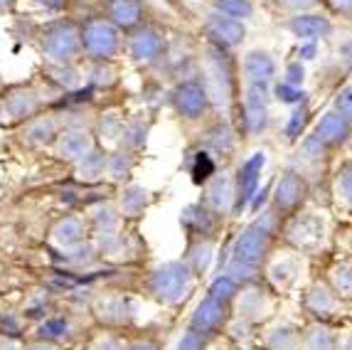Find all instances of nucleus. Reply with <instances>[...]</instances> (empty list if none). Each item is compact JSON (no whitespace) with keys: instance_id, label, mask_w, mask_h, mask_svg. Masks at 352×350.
I'll return each instance as SVG.
<instances>
[{"instance_id":"nucleus-1","label":"nucleus","mask_w":352,"mask_h":350,"mask_svg":"<svg viewBox=\"0 0 352 350\" xmlns=\"http://www.w3.org/2000/svg\"><path fill=\"white\" fill-rule=\"evenodd\" d=\"M274 227H276L274 212H264V215L256 217V220L239 234V240L234 242V249H232L234 257H232V264H229V271H227L232 279L236 281V279H241V276H252L249 271H256L261 259L266 257Z\"/></svg>"},{"instance_id":"nucleus-2","label":"nucleus","mask_w":352,"mask_h":350,"mask_svg":"<svg viewBox=\"0 0 352 350\" xmlns=\"http://www.w3.org/2000/svg\"><path fill=\"white\" fill-rule=\"evenodd\" d=\"M328 215L318 207H305L296 212L286 225V240L300 254H318L328 245Z\"/></svg>"},{"instance_id":"nucleus-3","label":"nucleus","mask_w":352,"mask_h":350,"mask_svg":"<svg viewBox=\"0 0 352 350\" xmlns=\"http://www.w3.org/2000/svg\"><path fill=\"white\" fill-rule=\"evenodd\" d=\"M195 289V274L185 262H165L160 264L148 279V291L155 301L165 306H175L190 296Z\"/></svg>"},{"instance_id":"nucleus-4","label":"nucleus","mask_w":352,"mask_h":350,"mask_svg":"<svg viewBox=\"0 0 352 350\" xmlns=\"http://www.w3.org/2000/svg\"><path fill=\"white\" fill-rule=\"evenodd\" d=\"M79 42H82V54H87L94 62H111L124 50L121 30L106 18L84 20L79 25Z\"/></svg>"},{"instance_id":"nucleus-5","label":"nucleus","mask_w":352,"mask_h":350,"mask_svg":"<svg viewBox=\"0 0 352 350\" xmlns=\"http://www.w3.org/2000/svg\"><path fill=\"white\" fill-rule=\"evenodd\" d=\"M40 47H42V54L52 65H72L82 54L79 28L72 20H54V23L42 28Z\"/></svg>"},{"instance_id":"nucleus-6","label":"nucleus","mask_w":352,"mask_h":350,"mask_svg":"<svg viewBox=\"0 0 352 350\" xmlns=\"http://www.w3.org/2000/svg\"><path fill=\"white\" fill-rule=\"evenodd\" d=\"M205 94L214 106L227 109L232 101V74H229L227 59L222 54V47L210 45L205 52Z\"/></svg>"},{"instance_id":"nucleus-7","label":"nucleus","mask_w":352,"mask_h":350,"mask_svg":"<svg viewBox=\"0 0 352 350\" xmlns=\"http://www.w3.org/2000/svg\"><path fill=\"white\" fill-rule=\"evenodd\" d=\"M303 271H305L303 254L296 249L278 251L276 257L266 264V276H269L271 286H274L276 291H288V289H294V286L303 279Z\"/></svg>"},{"instance_id":"nucleus-8","label":"nucleus","mask_w":352,"mask_h":350,"mask_svg":"<svg viewBox=\"0 0 352 350\" xmlns=\"http://www.w3.org/2000/svg\"><path fill=\"white\" fill-rule=\"evenodd\" d=\"M264 165H266V153L264 151L252 153V156L241 163L239 173H236V181H234V212L244 210V207L254 200L258 183H261Z\"/></svg>"},{"instance_id":"nucleus-9","label":"nucleus","mask_w":352,"mask_h":350,"mask_svg":"<svg viewBox=\"0 0 352 350\" xmlns=\"http://www.w3.org/2000/svg\"><path fill=\"white\" fill-rule=\"evenodd\" d=\"M40 104L42 99L35 89H28V87L10 89L3 96V101H0V121L3 123L30 121L40 111Z\"/></svg>"},{"instance_id":"nucleus-10","label":"nucleus","mask_w":352,"mask_h":350,"mask_svg":"<svg viewBox=\"0 0 352 350\" xmlns=\"http://www.w3.org/2000/svg\"><path fill=\"white\" fill-rule=\"evenodd\" d=\"M274 313V296L261 286H247L236 291V318L247 323H261Z\"/></svg>"},{"instance_id":"nucleus-11","label":"nucleus","mask_w":352,"mask_h":350,"mask_svg":"<svg viewBox=\"0 0 352 350\" xmlns=\"http://www.w3.org/2000/svg\"><path fill=\"white\" fill-rule=\"evenodd\" d=\"M271 89L261 84H244V123L252 136L261 134L269 121Z\"/></svg>"},{"instance_id":"nucleus-12","label":"nucleus","mask_w":352,"mask_h":350,"mask_svg":"<svg viewBox=\"0 0 352 350\" xmlns=\"http://www.w3.org/2000/svg\"><path fill=\"white\" fill-rule=\"evenodd\" d=\"M165 52V37L155 28H135L129 40V57L138 65H155Z\"/></svg>"},{"instance_id":"nucleus-13","label":"nucleus","mask_w":352,"mask_h":350,"mask_svg":"<svg viewBox=\"0 0 352 350\" xmlns=\"http://www.w3.org/2000/svg\"><path fill=\"white\" fill-rule=\"evenodd\" d=\"M276 76V62L266 50H249L241 57V79L244 84H261L271 87Z\"/></svg>"},{"instance_id":"nucleus-14","label":"nucleus","mask_w":352,"mask_h":350,"mask_svg":"<svg viewBox=\"0 0 352 350\" xmlns=\"http://www.w3.org/2000/svg\"><path fill=\"white\" fill-rule=\"evenodd\" d=\"M173 104H175L177 114L185 119H200L202 114L210 106V99H207L205 87L200 82H182L180 87L173 94Z\"/></svg>"},{"instance_id":"nucleus-15","label":"nucleus","mask_w":352,"mask_h":350,"mask_svg":"<svg viewBox=\"0 0 352 350\" xmlns=\"http://www.w3.org/2000/svg\"><path fill=\"white\" fill-rule=\"evenodd\" d=\"M288 30H291V35L298 37L300 42H316L333 32V23H330L325 15L298 12V15H294V18L288 20Z\"/></svg>"},{"instance_id":"nucleus-16","label":"nucleus","mask_w":352,"mask_h":350,"mask_svg":"<svg viewBox=\"0 0 352 350\" xmlns=\"http://www.w3.org/2000/svg\"><path fill=\"white\" fill-rule=\"evenodd\" d=\"M106 20L118 30H135L143 23V3L141 0H106L104 3Z\"/></svg>"},{"instance_id":"nucleus-17","label":"nucleus","mask_w":352,"mask_h":350,"mask_svg":"<svg viewBox=\"0 0 352 350\" xmlns=\"http://www.w3.org/2000/svg\"><path fill=\"white\" fill-rule=\"evenodd\" d=\"M207 32L214 40V45L219 47H234L244 40V25H241V20L224 18L219 12L207 18Z\"/></svg>"},{"instance_id":"nucleus-18","label":"nucleus","mask_w":352,"mask_h":350,"mask_svg":"<svg viewBox=\"0 0 352 350\" xmlns=\"http://www.w3.org/2000/svg\"><path fill=\"white\" fill-rule=\"evenodd\" d=\"M207 205L217 215L234 207V178L232 175H212L207 181Z\"/></svg>"},{"instance_id":"nucleus-19","label":"nucleus","mask_w":352,"mask_h":350,"mask_svg":"<svg viewBox=\"0 0 352 350\" xmlns=\"http://www.w3.org/2000/svg\"><path fill=\"white\" fill-rule=\"evenodd\" d=\"M266 350H298L300 331L291 321H274L264 331Z\"/></svg>"},{"instance_id":"nucleus-20","label":"nucleus","mask_w":352,"mask_h":350,"mask_svg":"<svg viewBox=\"0 0 352 350\" xmlns=\"http://www.w3.org/2000/svg\"><path fill=\"white\" fill-rule=\"evenodd\" d=\"M350 134V123L338 114L335 109L325 111L320 121L316 126V138L323 143V146H340L342 141Z\"/></svg>"},{"instance_id":"nucleus-21","label":"nucleus","mask_w":352,"mask_h":350,"mask_svg":"<svg viewBox=\"0 0 352 350\" xmlns=\"http://www.w3.org/2000/svg\"><path fill=\"white\" fill-rule=\"evenodd\" d=\"M224 323V304H219V301H214L212 296H205L197 304V309H195L192 313V331L202 333V336H207V333L217 331L219 326Z\"/></svg>"},{"instance_id":"nucleus-22","label":"nucleus","mask_w":352,"mask_h":350,"mask_svg":"<svg viewBox=\"0 0 352 350\" xmlns=\"http://www.w3.org/2000/svg\"><path fill=\"white\" fill-rule=\"evenodd\" d=\"M57 153L65 161H79L82 156H87L91 148H94V141H91V136L87 134L84 129H69L65 131V134L57 136Z\"/></svg>"},{"instance_id":"nucleus-23","label":"nucleus","mask_w":352,"mask_h":350,"mask_svg":"<svg viewBox=\"0 0 352 350\" xmlns=\"http://www.w3.org/2000/svg\"><path fill=\"white\" fill-rule=\"evenodd\" d=\"M274 198H276V205L281 207V210H294V207H298L300 200L305 198V181L300 173H283L281 181H278L276 185V193H274Z\"/></svg>"},{"instance_id":"nucleus-24","label":"nucleus","mask_w":352,"mask_h":350,"mask_svg":"<svg viewBox=\"0 0 352 350\" xmlns=\"http://www.w3.org/2000/svg\"><path fill=\"white\" fill-rule=\"evenodd\" d=\"M305 306H308V311H311L313 316H318V318H330V316L338 313L340 301H338V296H335L328 284H320V281H318V284H313L311 289H308V294H305Z\"/></svg>"},{"instance_id":"nucleus-25","label":"nucleus","mask_w":352,"mask_h":350,"mask_svg":"<svg viewBox=\"0 0 352 350\" xmlns=\"http://www.w3.org/2000/svg\"><path fill=\"white\" fill-rule=\"evenodd\" d=\"M84 234H87V222L82 217H62L52 227V242L62 249L76 245V242H84Z\"/></svg>"},{"instance_id":"nucleus-26","label":"nucleus","mask_w":352,"mask_h":350,"mask_svg":"<svg viewBox=\"0 0 352 350\" xmlns=\"http://www.w3.org/2000/svg\"><path fill=\"white\" fill-rule=\"evenodd\" d=\"M23 134L35 146H52L54 141H57L59 131H57V121L52 116H32L30 121H25Z\"/></svg>"},{"instance_id":"nucleus-27","label":"nucleus","mask_w":352,"mask_h":350,"mask_svg":"<svg viewBox=\"0 0 352 350\" xmlns=\"http://www.w3.org/2000/svg\"><path fill=\"white\" fill-rule=\"evenodd\" d=\"M106 156H109V153H104L101 148L94 146L87 156H82L79 161H76V175H79L84 183L101 181L106 173Z\"/></svg>"},{"instance_id":"nucleus-28","label":"nucleus","mask_w":352,"mask_h":350,"mask_svg":"<svg viewBox=\"0 0 352 350\" xmlns=\"http://www.w3.org/2000/svg\"><path fill=\"white\" fill-rule=\"evenodd\" d=\"M333 331L325 323H311L300 333V345L298 350H333Z\"/></svg>"},{"instance_id":"nucleus-29","label":"nucleus","mask_w":352,"mask_h":350,"mask_svg":"<svg viewBox=\"0 0 352 350\" xmlns=\"http://www.w3.org/2000/svg\"><path fill=\"white\" fill-rule=\"evenodd\" d=\"M148 190L143 185H129L124 187V193H121V215L124 217H141L143 210L148 207Z\"/></svg>"},{"instance_id":"nucleus-30","label":"nucleus","mask_w":352,"mask_h":350,"mask_svg":"<svg viewBox=\"0 0 352 350\" xmlns=\"http://www.w3.org/2000/svg\"><path fill=\"white\" fill-rule=\"evenodd\" d=\"M328 281L338 298H352V262L333 264L328 271Z\"/></svg>"},{"instance_id":"nucleus-31","label":"nucleus","mask_w":352,"mask_h":350,"mask_svg":"<svg viewBox=\"0 0 352 350\" xmlns=\"http://www.w3.org/2000/svg\"><path fill=\"white\" fill-rule=\"evenodd\" d=\"M212 8H214V12L224 15V18L241 20V23L254 15L252 0H212Z\"/></svg>"},{"instance_id":"nucleus-32","label":"nucleus","mask_w":352,"mask_h":350,"mask_svg":"<svg viewBox=\"0 0 352 350\" xmlns=\"http://www.w3.org/2000/svg\"><path fill=\"white\" fill-rule=\"evenodd\" d=\"M214 251V242L212 240H197L192 247H190V264L188 267L192 269V274H205L207 269H210V262H212V254Z\"/></svg>"},{"instance_id":"nucleus-33","label":"nucleus","mask_w":352,"mask_h":350,"mask_svg":"<svg viewBox=\"0 0 352 350\" xmlns=\"http://www.w3.org/2000/svg\"><path fill=\"white\" fill-rule=\"evenodd\" d=\"M182 222H185V227H188L190 232L200 234V237L212 229V215L202 205H190L188 210L182 212Z\"/></svg>"},{"instance_id":"nucleus-34","label":"nucleus","mask_w":352,"mask_h":350,"mask_svg":"<svg viewBox=\"0 0 352 350\" xmlns=\"http://www.w3.org/2000/svg\"><path fill=\"white\" fill-rule=\"evenodd\" d=\"M133 170V156L131 151H116L111 156H106V175L113 181H124Z\"/></svg>"},{"instance_id":"nucleus-35","label":"nucleus","mask_w":352,"mask_h":350,"mask_svg":"<svg viewBox=\"0 0 352 350\" xmlns=\"http://www.w3.org/2000/svg\"><path fill=\"white\" fill-rule=\"evenodd\" d=\"M190 173H192V181L197 183V185L207 183L212 175H217V163H214V156H212L210 151H197V153H195V158H192V168H190Z\"/></svg>"},{"instance_id":"nucleus-36","label":"nucleus","mask_w":352,"mask_h":350,"mask_svg":"<svg viewBox=\"0 0 352 350\" xmlns=\"http://www.w3.org/2000/svg\"><path fill=\"white\" fill-rule=\"evenodd\" d=\"M131 316V304L124 296H111L101 304V318H106L109 323H124Z\"/></svg>"},{"instance_id":"nucleus-37","label":"nucleus","mask_w":352,"mask_h":350,"mask_svg":"<svg viewBox=\"0 0 352 350\" xmlns=\"http://www.w3.org/2000/svg\"><path fill=\"white\" fill-rule=\"evenodd\" d=\"M335 198L347 210H352V161H347L335 175Z\"/></svg>"},{"instance_id":"nucleus-38","label":"nucleus","mask_w":352,"mask_h":350,"mask_svg":"<svg viewBox=\"0 0 352 350\" xmlns=\"http://www.w3.org/2000/svg\"><path fill=\"white\" fill-rule=\"evenodd\" d=\"M69 336V321L67 318H47V321L40 326L37 338L47 340V343H57V340H65Z\"/></svg>"},{"instance_id":"nucleus-39","label":"nucleus","mask_w":352,"mask_h":350,"mask_svg":"<svg viewBox=\"0 0 352 350\" xmlns=\"http://www.w3.org/2000/svg\"><path fill=\"white\" fill-rule=\"evenodd\" d=\"M89 217H91V222H94L101 232H113L118 227V220H121V215L113 210L111 205H96Z\"/></svg>"},{"instance_id":"nucleus-40","label":"nucleus","mask_w":352,"mask_h":350,"mask_svg":"<svg viewBox=\"0 0 352 350\" xmlns=\"http://www.w3.org/2000/svg\"><path fill=\"white\" fill-rule=\"evenodd\" d=\"M207 296H212V298H214V301H219V304L227 306L229 298L236 296V281L232 279V276H229V274L217 276V279L212 281L210 294H207Z\"/></svg>"},{"instance_id":"nucleus-41","label":"nucleus","mask_w":352,"mask_h":350,"mask_svg":"<svg viewBox=\"0 0 352 350\" xmlns=\"http://www.w3.org/2000/svg\"><path fill=\"white\" fill-rule=\"evenodd\" d=\"M116 82V70L111 67V62H96L89 72V87L106 89Z\"/></svg>"},{"instance_id":"nucleus-42","label":"nucleus","mask_w":352,"mask_h":350,"mask_svg":"<svg viewBox=\"0 0 352 350\" xmlns=\"http://www.w3.org/2000/svg\"><path fill=\"white\" fill-rule=\"evenodd\" d=\"M207 146L214 153H227L234 146V134L227 129V126H214V129L207 134Z\"/></svg>"},{"instance_id":"nucleus-43","label":"nucleus","mask_w":352,"mask_h":350,"mask_svg":"<svg viewBox=\"0 0 352 350\" xmlns=\"http://www.w3.org/2000/svg\"><path fill=\"white\" fill-rule=\"evenodd\" d=\"M99 134L104 141H118L124 134V119L118 114H104L99 119Z\"/></svg>"},{"instance_id":"nucleus-44","label":"nucleus","mask_w":352,"mask_h":350,"mask_svg":"<svg viewBox=\"0 0 352 350\" xmlns=\"http://www.w3.org/2000/svg\"><path fill=\"white\" fill-rule=\"evenodd\" d=\"M146 134H148V126H143V121H131V123H124L121 141L129 146V151L131 148H141L143 143H146Z\"/></svg>"},{"instance_id":"nucleus-45","label":"nucleus","mask_w":352,"mask_h":350,"mask_svg":"<svg viewBox=\"0 0 352 350\" xmlns=\"http://www.w3.org/2000/svg\"><path fill=\"white\" fill-rule=\"evenodd\" d=\"M335 111H338L347 123H352V84H347L345 89L338 92V96H335Z\"/></svg>"},{"instance_id":"nucleus-46","label":"nucleus","mask_w":352,"mask_h":350,"mask_svg":"<svg viewBox=\"0 0 352 350\" xmlns=\"http://www.w3.org/2000/svg\"><path fill=\"white\" fill-rule=\"evenodd\" d=\"M303 76H305L303 62H300V59H294V62H288V65L283 67L281 82L283 84H291V87H300V84H303Z\"/></svg>"},{"instance_id":"nucleus-47","label":"nucleus","mask_w":352,"mask_h":350,"mask_svg":"<svg viewBox=\"0 0 352 350\" xmlns=\"http://www.w3.org/2000/svg\"><path fill=\"white\" fill-rule=\"evenodd\" d=\"M274 94H276L283 104H300V99H303V92H300V87H291V84H283V82L276 84Z\"/></svg>"},{"instance_id":"nucleus-48","label":"nucleus","mask_w":352,"mask_h":350,"mask_svg":"<svg viewBox=\"0 0 352 350\" xmlns=\"http://www.w3.org/2000/svg\"><path fill=\"white\" fill-rule=\"evenodd\" d=\"M177 350H205V336L190 328L180 338V343H177Z\"/></svg>"},{"instance_id":"nucleus-49","label":"nucleus","mask_w":352,"mask_h":350,"mask_svg":"<svg viewBox=\"0 0 352 350\" xmlns=\"http://www.w3.org/2000/svg\"><path fill=\"white\" fill-rule=\"evenodd\" d=\"M303 121H305V111L296 109L294 114H291V119L286 121V134L291 136V138L300 136V131H303Z\"/></svg>"},{"instance_id":"nucleus-50","label":"nucleus","mask_w":352,"mask_h":350,"mask_svg":"<svg viewBox=\"0 0 352 350\" xmlns=\"http://www.w3.org/2000/svg\"><path fill=\"white\" fill-rule=\"evenodd\" d=\"M333 350H352V328L345 326L333 338Z\"/></svg>"},{"instance_id":"nucleus-51","label":"nucleus","mask_w":352,"mask_h":350,"mask_svg":"<svg viewBox=\"0 0 352 350\" xmlns=\"http://www.w3.org/2000/svg\"><path fill=\"white\" fill-rule=\"evenodd\" d=\"M91 350H126V345H124V340L116 338V336H104V338L96 340Z\"/></svg>"},{"instance_id":"nucleus-52","label":"nucleus","mask_w":352,"mask_h":350,"mask_svg":"<svg viewBox=\"0 0 352 350\" xmlns=\"http://www.w3.org/2000/svg\"><path fill=\"white\" fill-rule=\"evenodd\" d=\"M229 333H232L236 340H247L249 338V323L241 321V318H234V323L229 326Z\"/></svg>"},{"instance_id":"nucleus-53","label":"nucleus","mask_w":352,"mask_h":350,"mask_svg":"<svg viewBox=\"0 0 352 350\" xmlns=\"http://www.w3.org/2000/svg\"><path fill=\"white\" fill-rule=\"evenodd\" d=\"M338 62H342L345 67H352V37L340 42V47H338Z\"/></svg>"},{"instance_id":"nucleus-54","label":"nucleus","mask_w":352,"mask_h":350,"mask_svg":"<svg viewBox=\"0 0 352 350\" xmlns=\"http://www.w3.org/2000/svg\"><path fill=\"white\" fill-rule=\"evenodd\" d=\"M0 328H3L8 336H18V333H20V321L15 318V316H3V318H0Z\"/></svg>"},{"instance_id":"nucleus-55","label":"nucleus","mask_w":352,"mask_h":350,"mask_svg":"<svg viewBox=\"0 0 352 350\" xmlns=\"http://www.w3.org/2000/svg\"><path fill=\"white\" fill-rule=\"evenodd\" d=\"M316 0H278V6H283L286 10H305L311 8Z\"/></svg>"},{"instance_id":"nucleus-56","label":"nucleus","mask_w":352,"mask_h":350,"mask_svg":"<svg viewBox=\"0 0 352 350\" xmlns=\"http://www.w3.org/2000/svg\"><path fill=\"white\" fill-rule=\"evenodd\" d=\"M316 42H300L298 47V59L303 62V59H313V54H316Z\"/></svg>"},{"instance_id":"nucleus-57","label":"nucleus","mask_w":352,"mask_h":350,"mask_svg":"<svg viewBox=\"0 0 352 350\" xmlns=\"http://www.w3.org/2000/svg\"><path fill=\"white\" fill-rule=\"evenodd\" d=\"M126 350H160V345L155 340H135L133 345H129Z\"/></svg>"},{"instance_id":"nucleus-58","label":"nucleus","mask_w":352,"mask_h":350,"mask_svg":"<svg viewBox=\"0 0 352 350\" xmlns=\"http://www.w3.org/2000/svg\"><path fill=\"white\" fill-rule=\"evenodd\" d=\"M23 350H54V345L47 343V340L37 338V340H30V343H25Z\"/></svg>"},{"instance_id":"nucleus-59","label":"nucleus","mask_w":352,"mask_h":350,"mask_svg":"<svg viewBox=\"0 0 352 350\" xmlns=\"http://www.w3.org/2000/svg\"><path fill=\"white\" fill-rule=\"evenodd\" d=\"M35 3H40V6L47 8V10H62V8L67 6V0H35Z\"/></svg>"},{"instance_id":"nucleus-60","label":"nucleus","mask_w":352,"mask_h":350,"mask_svg":"<svg viewBox=\"0 0 352 350\" xmlns=\"http://www.w3.org/2000/svg\"><path fill=\"white\" fill-rule=\"evenodd\" d=\"M330 6L338 12H352V0H330Z\"/></svg>"},{"instance_id":"nucleus-61","label":"nucleus","mask_w":352,"mask_h":350,"mask_svg":"<svg viewBox=\"0 0 352 350\" xmlns=\"http://www.w3.org/2000/svg\"><path fill=\"white\" fill-rule=\"evenodd\" d=\"M0 350H18V348H15V343H12V340L0 338Z\"/></svg>"},{"instance_id":"nucleus-62","label":"nucleus","mask_w":352,"mask_h":350,"mask_svg":"<svg viewBox=\"0 0 352 350\" xmlns=\"http://www.w3.org/2000/svg\"><path fill=\"white\" fill-rule=\"evenodd\" d=\"M15 0H0V10H6V8H10Z\"/></svg>"},{"instance_id":"nucleus-63","label":"nucleus","mask_w":352,"mask_h":350,"mask_svg":"<svg viewBox=\"0 0 352 350\" xmlns=\"http://www.w3.org/2000/svg\"><path fill=\"white\" fill-rule=\"evenodd\" d=\"M350 84H352V79H350Z\"/></svg>"}]
</instances>
